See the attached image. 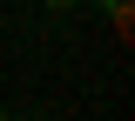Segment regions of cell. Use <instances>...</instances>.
Wrapping results in <instances>:
<instances>
[{"label": "cell", "mask_w": 135, "mask_h": 121, "mask_svg": "<svg viewBox=\"0 0 135 121\" xmlns=\"http://www.w3.org/2000/svg\"><path fill=\"white\" fill-rule=\"evenodd\" d=\"M41 7H54V14H61V7H74V0H41Z\"/></svg>", "instance_id": "cell-1"}, {"label": "cell", "mask_w": 135, "mask_h": 121, "mask_svg": "<svg viewBox=\"0 0 135 121\" xmlns=\"http://www.w3.org/2000/svg\"><path fill=\"white\" fill-rule=\"evenodd\" d=\"M0 121H7V114H0Z\"/></svg>", "instance_id": "cell-2"}]
</instances>
